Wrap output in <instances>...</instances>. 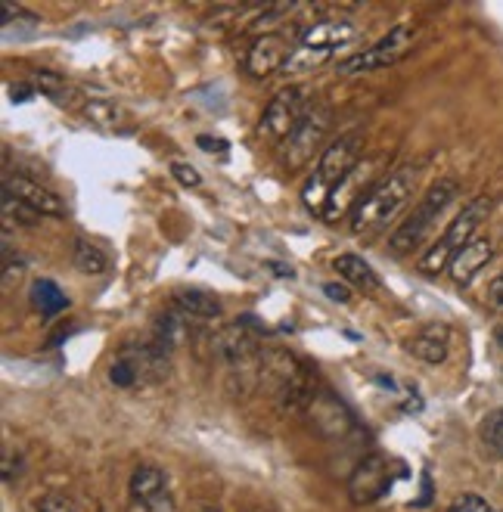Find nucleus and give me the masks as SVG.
Returning a JSON list of instances; mask_svg holds the SVG:
<instances>
[{
  "instance_id": "7c9ffc66",
  "label": "nucleus",
  "mask_w": 503,
  "mask_h": 512,
  "mask_svg": "<svg viewBox=\"0 0 503 512\" xmlns=\"http://www.w3.org/2000/svg\"><path fill=\"white\" fill-rule=\"evenodd\" d=\"M494 339H497V345L503 348V326H497V333H494Z\"/></svg>"
},
{
  "instance_id": "9b49d317",
  "label": "nucleus",
  "mask_w": 503,
  "mask_h": 512,
  "mask_svg": "<svg viewBox=\"0 0 503 512\" xmlns=\"http://www.w3.org/2000/svg\"><path fill=\"white\" fill-rule=\"evenodd\" d=\"M389 485H392V475H389L386 460H382L379 454H373V457L361 460L358 469L351 472L348 494H351L354 503H373V500H379L382 494L389 491Z\"/></svg>"
},
{
  "instance_id": "9d476101",
  "label": "nucleus",
  "mask_w": 503,
  "mask_h": 512,
  "mask_svg": "<svg viewBox=\"0 0 503 512\" xmlns=\"http://www.w3.org/2000/svg\"><path fill=\"white\" fill-rule=\"evenodd\" d=\"M289 56H292V50L283 35H274V32L258 35L252 41V47L246 50V72L252 78H268L277 69H286Z\"/></svg>"
},
{
  "instance_id": "4be33fe9",
  "label": "nucleus",
  "mask_w": 503,
  "mask_h": 512,
  "mask_svg": "<svg viewBox=\"0 0 503 512\" xmlns=\"http://www.w3.org/2000/svg\"><path fill=\"white\" fill-rule=\"evenodd\" d=\"M0 208H4V221H7V227H13V224H19V227H35L44 215H38L35 208H28L25 202H19L16 196H10V193H4V199H0Z\"/></svg>"
},
{
  "instance_id": "2eb2a0df",
  "label": "nucleus",
  "mask_w": 503,
  "mask_h": 512,
  "mask_svg": "<svg viewBox=\"0 0 503 512\" xmlns=\"http://www.w3.org/2000/svg\"><path fill=\"white\" fill-rule=\"evenodd\" d=\"M81 112H84L87 122L103 128V131H115V134H128L131 131V112L122 109L118 103H112V100H106V97L87 100Z\"/></svg>"
},
{
  "instance_id": "bb28decb",
  "label": "nucleus",
  "mask_w": 503,
  "mask_h": 512,
  "mask_svg": "<svg viewBox=\"0 0 503 512\" xmlns=\"http://www.w3.org/2000/svg\"><path fill=\"white\" fill-rule=\"evenodd\" d=\"M488 305L494 311H503V274L488 283Z\"/></svg>"
},
{
  "instance_id": "f3484780",
  "label": "nucleus",
  "mask_w": 503,
  "mask_h": 512,
  "mask_svg": "<svg viewBox=\"0 0 503 512\" xmlns=\"http://www.w3.org/2000/svg\"><path fill=\"white\" fill-rule=\"evenodd\" d=\"M174 311L187 314L190 320H215L221 317V301L199 289H181L174 295Z\"/></svg>"
},
{
  "instance_id": "412c9836",
  "label": "nucleus",
  "mask_w": 503,
  "mask_h": 512,
  "mask_svg": "<svg viewBox=\"0 0 503 512\" xmlns=\"http://www.w3.org/2000/svg\"><path fill=\"white\" fill-rule=\"evenodd\" d=\"M72 264L81 270V274H103V270L109 267V258L100 252V246L87 243V239H75L72 243Z\"/></svg>"
},
{
  "instance_id": "423d86ee",
  "label": "nucleus",
  "mask_w": 503,
  "mask_h": 512,
  "mask_svg": "<svg viewBox=\"0 0 503 512\" xmlns=\"http://www.w3.org/2000/svg\"><path fill=\"white\" fill-rule=\"evenodd\" d=\"M413 38H417V32H413L410 25H395L392 32L386 38H379L373 47L345 56L339 63V72L342 75H364V72H376V69H389L410 53Z\"/></svg>"
},
{
  "instance_id": "0eeeda50",
  "label": "nucleus",
  "mask_w": 503,
  "mask_h": 512,
  "mask_svg": "<svg viewBox=\"0 0 503 512\" xmlns=\"http://www.w3.org/2000/svg\"><path fill=\"white\" fill-rule=\"evenodd\" d=\"M330 122H333V112L327 106H311L302 118V125L289 134V140L283 143V165L289 171L295 168H305L311 162V156L317 153V146L323 143L330 131Z\"/></svg>"
},
{
  "instance_id": "c85d7f7f",
  "label": "nucleus",
  "mask_w": 503,
  "mask_h": 512,
  "mask_svg": "<svg viewBox=\"0 0 503 512\" xmlns=\"http://www.w3.org/2000/svg\"><path fill=\"white\" fill-rule=\"evenodd\" d=\"M41 512H72V509H69V503H66L63 497L50 494V497L41 500Z\"/></svg>"
},
{
  "instance_id": "6e6552de",
  "label": "nucleus",
  "mask_w": 503,
  "mask_h": 512,
  "mask_svg": "<svg viewBox=\"0 0 503 512\" xmlns=\"http://www.w3.org/2000/svg\"><path fill=\"white\" fill-rule=\"evenodd\" d=\"M308 106H305V87H286L268 103L261 115V134H268L271 140L286 143L289 134L302 125Z\"/></svg>"
},
{
  "instance_id": "f8f14e48",
  "label": "nucleus",
  "mask_w": 503,
  "mask_h": 512,
  "mask_svg": "<svg viewBox=\"0 0 503 512\" xmlns=\"http://www.w3.org/2000/svg\"><path fill=\"white\" fill-rule=\"evenodd\" d=\"M4 193L16 196L19 202H25L28 208H35L38 215L44 218H63L66 215V205L53 190L41 187L38 180H28V177H7L4 180Z\"/></svg>"
},
{
  "instance_id": "1a4fd4ad",
  "label": "nucleus",
  "mask_w": 503,
  "mask_h": 512,
  "mask_svg": "<svg viewBox=\"0 0 503 512\" xmlns=\"http://www.w3.org/2000/svg\"><path fill=\"white\" fill-rule=\"evenodd\" d=\"M212 357L221 360L227 370H249L258 357V342L246 329V323L224 326L218 336H212Z\"/></svg>"
},
{
  "instance_id": "39448f33",
  "label": "nucleus",
  "mask_w": 503,
  "mask_h": 512,
  "mask_svg": "<svg viewBox=\"0 0 503 512\" xmlns=\"http://www.w3.org/2000/svg\"><path fill=\"white\" fill-rule=\"evenodd\" d=\"M488 212H491V199L488 196H479V199H472L463 212L451 221V227L441 233V239L438 243L420 258V270L426 277H435V274H441L445 267H451V261L476 239V230H479V224L488 218Z\"/></svg>"
},
{
  "instance_id": "ddd939ff",
  "label": "nucleus",
  "mask_w": 503,
  "mask_h": 512,
  "mask_svg": "<svg viewBox=\"0 0 503 512\" xmlns=\"http://www.w3.org/2000/svg\"><path fill=\"white\" fill-rule=\"evenodd\" d=\"M314 426L323 435H345L351 429V413L345 410V404L339 398H333V391H317L314 401L308 404Z\"/></svg>"
},
{
  "instance_id": "a878e982",
  "label": "nucleus",
  "mask_w": 503,
  "mask_h": 512,
  "mask_svg": "<svg viewBox=\"0 0 503 512\" xmlns=\"http://www.w3.org/2000/svg\"><path fill=\"white\" fill-rule=\"evenodd\" d=\"M35 87H41L44 94H50V97H59V94H63L66 81L59 78L56 72H47V69H41V72H35Z\"/></svg>"
},
{
  "instance_id": "6ab92c4d",
  "label": "nucleus",
  "mask_w": 503,
  "mask_h": 512,
  "mask_svg": "<svg viewBox=\"0 0 503 512\" xmlns=\"http://www.w3.org/2000/svg\"><path fill=\"white\" fill-rule=\"evenodd\" d=\"M333 267L339 270V277H342L345 283H351V286H358V289H364V292L379 289L376 270H373L364 258H358V255H339V258L333 261Z\"/></svg>"
},
{
  "instance_id": "20e7f679",
  "label": "nucleus",
  "mask_w": 503,
  "mask_h": 512,
  "mask_svg": "<svg viewBox=\"0 0 503 512\" xmlns=\"http://www.w3.org/2000/svg\"><path fill=\"white\" fill-rule=\"evenodd\" d=\"M457 193H460L457 180H451V177L435 180V184L426 190V196L417 205H413V212L395 227V233L389 239V249L395 255H407L410 249H417L423 239H426V233L432 230V224L438 221V215L454 202Z\"/></svg>"
},
{
  "instance_id": "f257e3e1",
  "label": "nucleus",
  "mask_w": 503,
  "mask_h": 512,
  "mask_svg": "<svg viewBox=\"0 0 503 512\" xmlns=\"http://www.w3.org/2000/svg\"><path fill=\"white\" fill-rule=\"evenodd\" d=\"M420 171L413 165H401L395 171H389L382 180L364 193V199L351 208V233L354 236H373L386 227L401 208L407 205V199L413 196V187H417Z\"/></svg>"
},
{
  "instance_id": "2f4dec72",
  "label": "nucleus",
  "mask_w": 503,
  "mask_h": 512,
  "mask_svg": "<svg viewBox=\"0 0 503 512\" xmlns=\"http://www.w3.org/2000/svg\"><path fill=\"white\" fill-rule=\"evenodd\" d=\"M202 512H218V509H212V506H209V509H202Z\"/></svg>"
},
{
  "instance_id": "4468645a",
  "label": "nucleus",
  "mask_w": 503,
  "mask_h": 512,
  "mask_svg": "<svg viewBox=\"0 0 503 512\" xmlns=\"http://www.w3.org/2000/svg\"><path fill=\"white\" fill-rule=\"evenodd\" d=\"M494 258V243L485 236H476L472 243L451 261V280L457 286H469L472 280L479 277V270Z\"/></svg>"
},
{
  "instance_id": "cd10ccee",
  "label": "nucleus",
  "mask_w": 503,
  "mask_h": 512,
  "mask_svg": "<svg viewBox=\"0 0 503 512\" xmlns=\"http://www.w3.org/2000/svg\"><path fill=\"white\" fill-rule=\"evenodd\" d=\"M196 143H199V149H205V153H227V140H221V137L202 134V137H196Z\"/></svg>"
},
{
  "instance_id": "b1692460",
  "label": "nucleus",
  "mask_w": 503,
  "mask_h": 512,
  "mask_svg": "<svg viewBox=\"0 0 503 512\" xmlns=\"http://www.w3.org/2000/svg\"><path fill=\"white\" fill-rule=\"evenodd\" d=\"M171 177H174L181 187H187V190H196V187L202 184V174H199L190 162H174V165H171Z\"/></svg>"
},
{
  "instance_id": "393cba45",
  "label": "nucleus",
  "mask_w": 503,
  "mask_h": 512,
  "mask_svg": "<svg viewBox=\"0 0 503 512\" xmlns=\"http://www.w3.org/2000/svg\"><path fill=\"white\" fill-rule=\"evenodd\" d=\"M448 512H494V506H491L485 497H479V494H460V497L451 503Z\"/></svg>"
},
{
  "instance_id": "c756f323",
  "label": "nucleus",
  "mask_w": 503,
  "mask_h": 512,
  "mask_svg": "<svg viewBox=\"0 0 503 512\" xmlns=\"http://www.w3.org/2000/svg\"><path fill=\"white\" fill-rule=\"evenodd\" d=\"M323 292H327L333 301H342V305H345V301L351 298V292H348L345 286H336V283H327V286H323Z\"/></svg>"
},
{
  "instance_id": "aec40b11",
  "label": "nucleus",
  "mask_w": 503,
  "mask_h": 512,
  "mask_svg": "<svg viewBox=\"0 0 503 512\" xmlns=\"http://www.w3.org/2000/svg\"><path fill=\"white\" fill-rule=\"evenodd\" d=\"M32 305H35V311H41L44 317H53V314H59V311H66V308H69V298H66V292L59 289L53 280H35V283H32Z\"/></svg>"
},
{
  "instance_id": "f03ea898",
  "label": "nucleus",
  "mask_w": 503,
  "mask_h": 512,
  "mask_svg": "<svg viewBox=\"0 0 503 512\" xmlns=\"http://www.w3.org/2000/svg\"><path fill=\"white\" fill-rule=\"evenodd\" d=\"M358 153H361V134H342L336 143H330L327 149H323V156L314 165L308 184L302 187V202H305L308 212H314V215L327 212L333 193L345 184V177L354 171Z\"/></svg>"
},
{
  "instance_id": "a211bd4d",
  "label": "nucleus",
  "mask_w": 503,
  "mask_h": 512,
  "mask_svg": "<svg viewBox=\"0 0 503 512\" xmlns=\"http://www.w3.org/2000/svg\"><path fill=\"white\" fill-rule=\"evenodd\" d=\"M131 494H134V500L140 506H146V503H153L156 497L168 494L162 469H156V466H137L134 475H131Z\"/></svg>"
},
{
  "instance_id": "7ed1b4c3",
  "label": "nucleus",
  "mask_w": 503,
  "mask_h": 512,
  "mask_svg": "<svg viewBox=\"0 0 503 512\" xmlns=\"http://www.w3.org/2000/svg\"><path fill=\"white\" fill-rule=\"evenodd\" d=\"M354 38V25L348 19H323L314 22L308 32L302 35V41L292 47V56L286 63V75L289 78H299L308 75L314 69H320L327 59H333L348 41Z\"/></svg>"
},
{
  "instance_id": "dca6fc26",
  "label": "nucleus",
  "mask_w": 503,
  "mask_h": 512,
  "mask_svg": "<svg viewBox=\"0 0 503 512\" xmlns=\"http://www.w3.org/2000/svg\"><path fill=\"white\" fill-rule=\"evenodd\" d=\"M407 351L413 357L426 360V364H441L448 357V329L445 326H429L420 336H413L407 342Z\"/></svg>"
},
{
  "instance_id": "5701e85b",
  "label": "nucleus",
  "mask_w": 503,
  "mask_h": 512,
  "mask_svg": "<svg viewBox=\"0 0 503 512\" xmlns=\"http://www.w3.org/2000/svg\"><path fill=\"white\" fill-rule=\"evenodd\" d=\"M482 438H485V444L494 450L497 457H503V407L494 410L482 423Z\"/></svg>"
}]
</instances>
